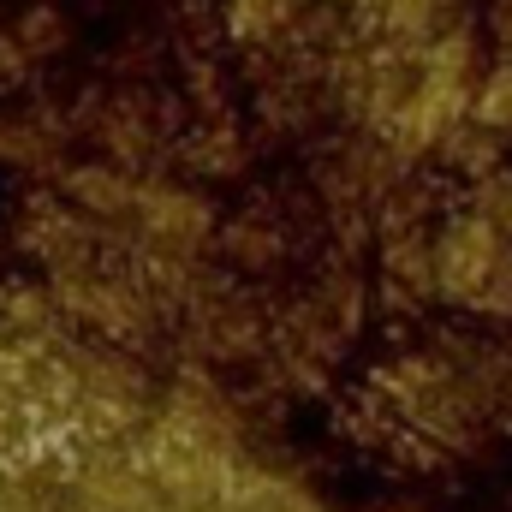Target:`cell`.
Listing matches in <instances>:
<instances>
[{
    "label": "cell",
    "instance_id": "1",
    "mask_svg": "<svg viewBox=\"0 0 512 512\" xmlns=\"http://www.w3.org/2000/svg\"><path fill=\"white\" fill-rule=\"evenodd\" d=\"M429 274H435L441 292H453V298H465V304L489 298L495 280H501V227H495L489 215L453 221V227L435 239V251H429Z\"/></svg>",
    "mask_w": 512,
    "mask_h": 512
},
{
    "label": "cell",
    "instance_id": "2",
    "mask_svg": "<svg viewBox=\"0 0 512 512\" xmlns=\"http://www.w3.org/2000/svg\"><path fill=\"white\" fill-rule=\"evenodd\" d=\"M298 18V0H227V30L239 42H274Z\"/></svg>",
    "mask_w": 512,
    "mask_h": 512
}]
</instances>
